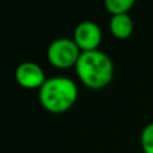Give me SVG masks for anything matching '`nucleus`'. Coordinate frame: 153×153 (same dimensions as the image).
Masks as SVG:
<instances>
[{
    "mask_svg": "<svg viewBox=\"0 0 153 153\" xmlns=\"http://www.w3.org/2000/svg\"><path fill=\"white\" fill-rule=\"evenodd\" d=\"M15 79L18 85L27 90H39L47 81L43 67L36 62H22L15 70Z\"/></svg>",
    "mask_w": 153,
    "mask_h": 153,
    "instance_id": "nucleus-5",
    "label": "nucleus"
},
{
    "mask_svg": "<svg viewBox=\"0 0 153 153\" xmlns=\"http://www.w3.org/2000/svg\"><path fill=\"white\" fill-rule=\"evenodd\" d=\"M82 51L73 38L54 39L47 47V61L54 69L69 70L75 67Z\"/></svg>",
    "mask_w": 153,
    "mask_h": 153,
    "instance_id": "nucleus-3",
    "label": "nucleus"
},
{
    "mask_svg": "<svg viewBox=\"0 0 153 153\" xmlns=\"http://www.w3.org/2000/svg\"><path fill=\"white\" fill-rule=\"evenodd\" d=\"M109 30H110V34L116 39H118V40L128 39L133 34V30H134L132 16L129 13L111 16L110 22H109Z\"/></svg>",
    "mask_w": 153,
    "mask_h": 153,
    "instance_id": "nucleus-6",
    "label": "nucleus"
},
{
    "mask_svg": "<svg viewBox=\"0 0 153 153\" xmlns=\"http://www.w3.org/2000/svg\"><path fill=\"white\" fill-rule=\"evenodd\" d=\"M134 7V0H106L105 8L111 16L126 15Z\"/></svg>",
    "mask_w": 153,
    "mask_h": 153,
    "instance_id": "nucleus-7",
    "label": "nucleus"
},
{
    "mask_svg": "<svg viewBox=\"0 0 153 153\" xmlns=\"http://www.w3.org/2000/svg\"><path fill=\"white\" fill-rule=\"evenodd\" d=\"M73 40L82 53L100 50L102 42V30L95 22L83 20L75 26L73 31Z\"/></svg>",
    "mask_w": 153,
    "mask_h": 153,
    "instance_id": "nucleus-4",
    "label": "nucleus"
},
{
    "mask_svg": "<svg viewBox=\"0 0 153 153\" xmlns=\"http://www.w3.org/2000/svg\"><path fill=\"white\" fill-rule=\"evenodd\" d=\"M140 145L144 153H153V122L143 128L140 133Z\"/></svg>",
    "mask_w": 153,
    "mask_h": 153,
    "instance_id": "nucleus-8",
    "label": "nucleus"
},
{
    "mask_svg": "<svg viewBox=\"0 0 153 153\" xmlns=\"http://www.w3.org/2000/svg\"><path fill=\"white\" fill-rule=\"evenodd\" d=\"M38 98L42 108L48 113H66L78 100V86L69 76H51L38 90Z\"/></svg>",
    "mask_w": 153,
    "mask_h": 153,
    "instance_id": "nucleus-2",
    "label": "nucleus"
},
{
    "mask_svg": "<svg viewBox=\"0 0 153 153\" xmlns=\"http://www.w3.org/2000/svg\"><path fill=\"white\" fill-rule=\"evenodd\" d=\"M74 69L79 82L90 90L105 89L114 76L113 61L102 50L82 53Z\"/></svg>",
    "mask_w": 153,
    "mask_h": 153,
    "instance_id": "nucleus-1",
    "label": "nucleus"
}]
</instances>
